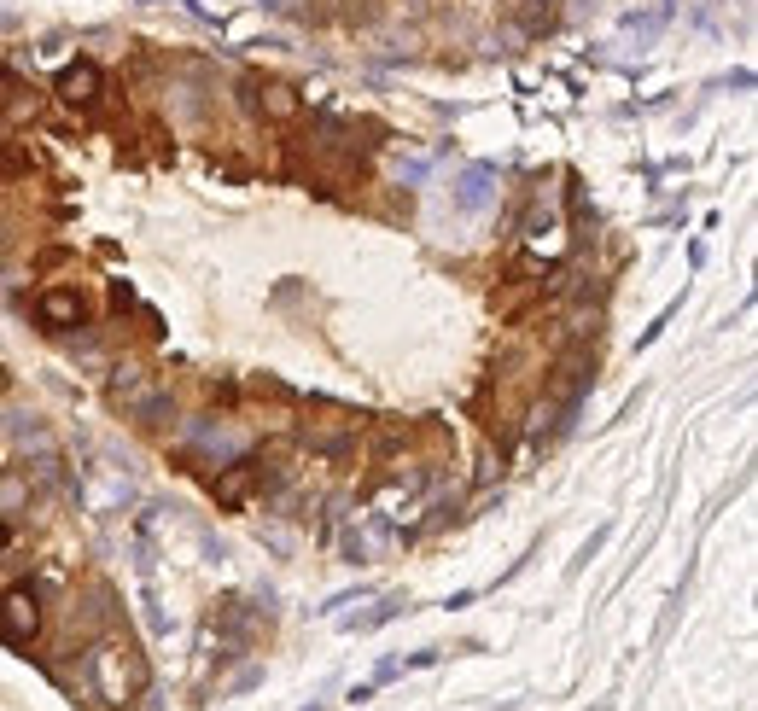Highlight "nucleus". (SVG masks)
Listing matches in <instances>:
<instances>
[{
    "label": "nucleus",
    "mask_w": 758,
    "mask_h": 711,
    "mask_svg": "<svg viewBox=\"0 0 758 711\" xmlns=\"http://www.w3.org/2000/svg\"><path fill=\"white\" fill-rule=\"evenodd\" d=\"M88 677H94V694L105 706H135V688H146V665L123 642H100L88 653Z\"/></svg>",
    "instance_id": "1"
},
{
    "label": "nucleus",
    "mask_w": 758,
    "mask_h": 711,
    "mask_svg": "<svg viewBox=\"0 0 758 711\" xmlns=\"http://www.w3.org/2000/svg\"><path fill=\"white\" fill-rule=\"evenodd\" d=\"M35 630H41V601H35V589H6L0 595V642H12V647H24L35 642Z\"/></svg>",
    "instance_id": "2"
},
{
    "label": "nucleus",
    "mask_w": 758,
    "mask_h": 711,
    "mask_svg": "<svg viewBox=\"0 0 758 711\" xmlns=\"http://www.w3.org/2000/svg\"><path fill=\"white\" fill-rule=\"evenodd\" d=\"M257 478L269 484L263 461H234L228 473L216 478V502H222V508H245V502H251V490H257Z\"/></svg>",
    "instance_id": "3"
},
{
    "label": "nucleus",
    "mask_w": 758,
    "mask_h": 711,
    "mask_svg": "<svg viewBox=\"0 0 758 711\" xmlns=\"http://www.w3.org/2000/svg\"><path fill=\"white\" fill-rule=\"evenodd\" d=\"M41 321H47V327H76V321H82V298H76V292H47V298H41Z\"/></svg>",
    "instance_id": "4"
},
{
    "label": "nucleus",
    "mask_w": 758,
    "mask_h": 711,
    "mask_svg": "<svg viewBox=\"0 0 758 711\" xmlns=\"http://www.w3.org/2000/svg\"><path fill=\"white\" fill-rule=\"evenodd\" d=\"M59 88H65V100H94V88H100V70L94 65H76V70H65V82H59Z\"/></svg>",
    "instance_id": "5"
},
{
    "label": "nucleus",
    "mask_w": 758,
    "mask_h": 711,
    "mask_svg": "<svg viewBox=\"0 0 758 711\" xmlns=\"http://www.w3.org/2000/svg\"><path fill=\"white\" fill-rule=\"evenodd\" d=\"M263 111H269V117H292V111H298V100H292V88H280V82H269V88H263Z\"/></svg>",
    "instance_id": "6"
},
{
    "label": "nucleus",
    "mask_w": 758,
    "mask_h": 711,
    "mask_svg": "<svg viewBox=\"0 0 758 711\" xmlns=\"http://www.w3.org/2000/svg\"><path fill=\"white\" fill-rule=\"evenodd\" d=\"M484 181H490V170L467 175V187H461V204H467V210H479V204H484Z\"/></svg>",
    "instance_id": "7"
},
{
    "label": "nucleus",
    "mask_w": 758,
    "mask_h": 711,
    "mask_svg": "<svg viewBox=\"0 0 758 711\" xmlns=\"http://www.w3.org/2000/svg\"><path fill=\"white\" fill-rule=\"evenodd\" d=\"M0 391H6V379H0Z\"/></svg>",
    "instance_id": "8"
}]
</instances>
